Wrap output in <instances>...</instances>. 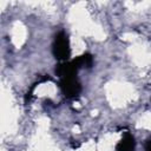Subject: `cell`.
I'll return each instance as SVG.
<instances>
[{
    "instance_id": "4",
    "label": "cell",
    "mask_w": 151,
    "mask_h": 151,
    "mask_svg": "<svg viewBox=\"0 0 151 151\" xmlns=\"http://www.w3.org/2000/svg\"><path fill=\"white\" fill-rule=\"evenodd\" d=\"M145 151H151V139L146 142V144H145Z\"/></svg>"
},
{
    "instance_id": "2",
    "label": "cell",
    "mask_w": 151,
    "mask_h": 151,
    "mask_svg": "<svg viewBox=\"0 0 151 151\" xmlns=\"http://www.w3.org/2000/svg\"><path fill=\"white\" fill-rule=\"evenodd\" d=\"M59 86H60L63 93H64L67 98H74V97H77V96L80 93V91H81L80 83L77 80L76 76L60 78Z\"/></svg>"
},
{
    "instance_id": "1",
    "label": "cell",
    "mask_w": 151,
    "mask_h": 151,
    "mask_svg": "<svg viewBox=\"0 0 151 151\" xmlns=\"http://www.w3.org/2000/svg\"><path fill=\"white\" fill-rule=\"evenodd\" d=\"M53 54L54 57L60 60V61H66L71 54V48H70V42L65 32H59L53 42Z\"/></svg>"
},
{
    "instance_id": "3",
    "label": "cell",
    "mask_w": 151,
    "mask_h": 151,
    "mask_svg": "<svg viewBox=\"0 0 151 151\" xmlns=\"http://www.w3.org/2000/svg\"><path fill=\"white\" fill-rule=\"evenodd\" d=\"M134 144V138L129 132H125L123 139L117 144L116 151H133Z\"/></svg>"
}]
</instances>
